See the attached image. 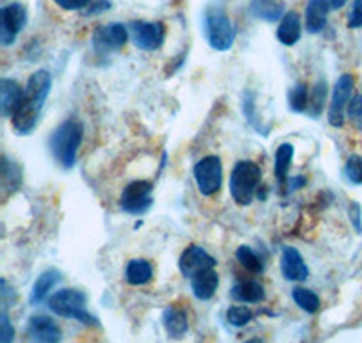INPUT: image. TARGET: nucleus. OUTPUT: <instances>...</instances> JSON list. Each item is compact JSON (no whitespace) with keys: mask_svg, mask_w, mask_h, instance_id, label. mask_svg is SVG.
I'll list each match as a JSON object with an SVG mask.
<instances>
[{"mask_svg":"<svg viewBox=\"0 0 362 343\" xmlns=\"http://www.w3.org/2000/svg\"><path fill=\"white\" fill-rule=\"evenodd\" d=\"M51 87H53V78L49 71L40 69L29 76L21 107L11 118L13 131L18 136H29L35 131Z\"/></svg>","mask_w":362,"mask_h":343,"instance_id":"f257e3e1","label":"nucleus"},{"mask_svg":"<svg viewBox=\"0 0 362 343\" xmlns=\"http://www.w3.org/2000/svg\"><path fill=\"white\" fill-rule=\"evenodd\" d=\"M83 141V125L78 119H66L62 125H58L57 131L49 138V148L54 161L66 170L76 164L80 145Z\"/></svg>","mask_w":362,"mask_h":343,"instance_id":"f03ea898","label":"nucleus"},{"mask_svg":"<svg viewBox=\"0 0 362 343\" xmlns=\"http://www.w3.org/2000/svg\"><path fill=\"white\" fill-rule=\"evenodd\" d=\"M87 296L86 293L78 289H60L47 300V307L53 311L54 315L62 318H73L82 322L83 325L98 327V320L86 309Z\"/></svg>","mask_w":362,"mask_h":343,"instance_id":"7ed1b4c3","label":"nucleus"},{"mask_svg":"<svg viewBox=\"0 0 362 343\" xmlns=\"http://www.w3.org/2000/svg\"><path fill=\"white\" fill-rule=\"evenodd\" d=\"M203 29L206 42L216 51H228L234 45L235 31L230 18L221 6H209L203 15Z\"/></svg>","mask_w":362,"mask_h":343,"instance_id":"20e7f679","label":"nucleus"},{"mask_svg":"<svg viewBox=\"0 0 362 343\" xmlns=\"http://www.w3.org/2000/svg\"><path fill=\"white\" fill-rule=\"evenodd\" d=\"M261 183V168L252 161H238L232 168L230 195L235 205L248 206L254 200L257 186Z\"/></svg>","mask_w":362,"mask_h":343,"instance_id":"39448f33","label":"nucleus"},{"mask_svg":"<svg viewBox=\"0 0 362 343\" xmlns=\"http://www.w3.org/2000/svg\"><path fill=\"white\" fill-rule=\"evenodd\" d=\"M153 203V183L148 181H132L119 197V208L129 215H144L151 210Z\"/></svg>","mask_w":362,"mask_h":343,"instance_id":"423d86ee","label":"nucleus"},{"mask_svg":"<svg viewBox=\"0 0 362 343\" xmlns=\"http://www.w3.org/2000/svg\"><path fill=\"white\" fill-rule=\"evenodd\" d=\"M194 181L202 195L210 197L221 190L223 163L218 155H206L194 167Z\"/></svg>","mask_w":362,"mask_h":343,"instance_id":"0eeeda50","label":"nucleus"},{"mask_svg":"<svg viewBox=\"0 0 362 343\" xmlns=\"http://www.w3.org/2000/svg\"><path fill=\"white\" fill-rule=\"evenodd\" d=\"M129 29L124 24L111 22V24L100 25L93 33V49L98 56H109L116 53L127 44L129 40Z\"/></svg>","mask_w":362,"mask_h":343,"instance_id":"6e6552de","label":"nucleus"},{"mask_svg":"<svg viewBox=\"0 0 362 343\" xmlns=\"http://www.w3.org/2000/svg\"><path fill=\"white\" fill-rule=\"evenodd\" d=\"M354 76L351 74H341L334 85V92L329 98L328 109V123L332 127H342L346 119V109L351 102V92H354Z\"/></svg>","mask_w":362,"mask_h":343,"instance_id":"1a4fd4ad","label":"nucleus"},{"mask_svg":"<svg viewBox=\"0 0 362 343\" xmlns=\"http://www.w3.org/2000/svg\"><path fill=\"white\" fill-rule=\"evenodd\" d=\"M165 29L163 22H145V20H132L129 24V35H131L132 44L141 51H158L165 42Z\"/></svg>","mask_w":362,"mask_h":343,"instance_id":"9d476101","label":"nucleus"},{"mask_svg":"<svg viewBox=\"0 0 362 343\" xmlns=\"http://www.w3.org/2000/svg\"><path fill=\"white\" fill-rule=\"evenodd\" d=\"M28 22V11L22 4H9L0 11V44L4 47L15 44L21 31Z\"/></svg>","mask_w":362,"mask_h":343,"instance_id":"9b49d317","label":"nucleus"},{"mask_svg":"<svg viewBox=\"0 0 362 343\" xmlns=\"http://www.w3.org/2000/svg\"><path fill=\"white\" fill-rule=\"evenodd\" d=\"M216 264V258L202 246H189L180 257V271L185 278H192L202 271L214 270Z\"/></svg>","mask_w":362,"mask_h":343,"instance_id":"f8f14e48","label":"nucleus"},{"mask_svg":"<svg viewBox=\"0 0 362 343\" xmlns=\"http://www.w3.org/2000/svg\"><path fill=\"white\" fill-rule=\"evenodd\" d=\"M281 271L283 277L290 282H305L310 277V270L306 266L305 258L299 253V249L292 246H284L281 255Z\"/></svg>","mask_w":362,"mask_h":343,"instance_id":"ddd939ff","label":"nucleus"},{"mask_svg":"<svg viewBox=\"0 0 362 343\" xmlns=\"http://www.w3.org/2000/svg\"><path fill=\"white\" fill-rule=\"evenodd\" d=\"M28 336L35 342L57 343L62 339V329L58 327V323L51 316L37 315L29 318Z\"/></svg>","mask_w":362,"mask_h":343,"instance_id":"4468645a","label":"nucleus"},{"mask_svg":"<svg viewBox=\"0 0 362 343\" xmlns=\"http://www.w3.org/2000/svg\"><path fill=\"white\" fill-rule=\"evenodd\" d=\"M22 98H24V90L21 89L18 82L9 78L0 80V114L4 118H13L21 107Z\"/></svg>","mask_w":362,"mask_h":343,"instance_id":"2eb2a0df","label":"nucleus"},{"mask_svg":"<svg viewBox=\"0 0 362 343\" xmlns=\"http://www.w3.org/2000/svg\"><path fill=\"white\" fill-rule=\"evenodd\" d=\"M332 9L328 0H308L305 13L306 31L312 35L321 33L328 22V13Z\"/></svg>","mask_w":362,"mask_h":343,"instance_id":"dca6fc26","label":"nucleus"},{"mask_svg":"<svg viewBox=\"0 0 362 343\" xmlns=\"http://www.w3.org/2000/svg\"><path fill=\"white\" fill-rule=\"evenodd\" d=\"M219 286V277L214 270H206L202 273L194 275L190 278V287H192L194 296L202 302H206L216 294Z\"/></svg>","mask_w":362,"mask_h":343,"instance_id":"f3484780","label":"nucleus"},{"mask_svg":"<svg viewBox=\"0 0 362 343\" xmlns=\"http://www.w3.org/2000/svg\"><path fill=\"white\" fill-rule=\"evenodd\" d=\"M62 280V273L54 267L51 270H45L40 277L37 278V282L33 284V289H31V294H29V303L31 306H38V303L44 302L47 299L49 291L57 286L58 282Z\"/></svg>","mask_w":362,"mask_h":343,"instance_id":"a211bd4d","label":"nucleus"},{"mask_svg":"<svg viewBox=\"0 0 362 343\" xmlns=\"http://www.w3.org/2000/svg\"><path fill=\"white\" fill-rule=\"evenodd\" d=\"M161 320H163L165 331L169 332L170 338H181L189 331V315H187V311L180 309V307H167Z\"/></svg>","mask_w":362,"mask_h":343,"instance_id":"6ab92c4d","label":"nucleus"},{"mask_svg":"<svg viewBox=\"0 0 362 343\" xmlns=\"http://www.w3.org/2000/svg\"><path fill=\"white\" fill-rule=\"evenodd\" d=\"M277 40L283 45H296L300 40V17L297 11L284 13L277 28Z\"/></svg>","mask_w":362,"mask_h":343,"instance_id":"aec40b11","label":"nucleus"},{"mask_svg":"<svg viewBox=\"0 0 362 343\" xmlns=\"http://www.w3.org/2000/svg\"><path fill=\"white\" fill-rule=\"evenodd\" d=\"M154 278L153 264L144 258H134L129 260L127 267H125V280L131 286H145Z\"/></svg>","mask_w":362,"mask_h":343,"instance_id":"412c9836","label":"nucleus"},{"mask_svg":"<svg viewBox=\"0 0 362 343\" xmlns=\"http://www.w3.org/2000/svg\"><path fill=\"white\" fill-rule=\"evenodd\" d=\"M230 296L241 303H261L264 300V287L255 280H245L232 287Z\"/></svg>","mask_w":362,"mask_h":343,"instance_id":"4be33fe9","label":"nucleus"},{"mask_svg":"<svg viewBox=\"0 0 362 343\" xmlns=\"http://www.w3.org/2000/svg\"><path fill=\"white\" fill-rule=\"evenodd\" d=\"M250 13L264 22H277L284 17V4L281 0H252Z\"/></svg>","mask_w":362,"mask_h":343,"instance_id":"5701e85b","label":"nucleus"},{"mask_svg":"<svg viewBox=\"0 0 362 343\" xmlns=\"http://www.w3.org/2000/svg\"><path fill=\"white\" fill-rule=\"evenodd\" d=\"M293 145L292 143H283L276 150V164H274V172L279 181V184H286L288 181V170L292 167L293 160Z\"/></svg>","mask_w":362,"mask_h":343,"instance_id":"b1692460","label":"nucleus"},{"mask_svg":"<svg viewBox=\"0 0 362 343\" xmlns=\"http://www.w3.org/2000/svg\"><path fill=\"white\" fill-rule=\"evenodd\" d=\"M22 181V172L15 161H9L8 157H2V188L6 193L17 192Z\"/></svg>","mask_w":362,"mask_h":343,"instance_id":"393cba45","label":"nucleus"},{"mask_svg":"<svg viewBox=\"0 0 362 343\" xmlns=\"http://www.w3.org/2000/svg\"><path fill=\"white\" fill-rule=\"evenodd\" d=\"M292 299L300 309L308 313V315H315L319 307H321V300L313 293L312 289H305V287H296L292 291Z\"/></svg>","mask_w":362,"mask_h":343,"instance_id":"a878e982","label":"nucleus"},{"mask_svg":"<svg viewBox=\"0 0 362 343\" xmlns=\"http://www.w3.org/2000/svg\"><path fill=\"white\" fill-rule=\"evenodd\" d=\"M235 258L239 260V264L245 267L250 273H261L264 270L263 260L257 257L254 249L248 248V246H239L238 251H235Z\"/></svg>","mask_w":362,"mask_h":343,"instance_id":"bb28decb","label":"nucleus"},{"mask_svg":"<svg viewBox=\"0 0 362 343\" xmlns=\"http://www.w3.org/2000/svg\"><path fill=\"white\" fill-rule=\"evenodd\" d=\"M288 107L297 114L306 112V109H308V87H306V83H296L288 90Z\"/></svg>","mask_w":362,"mask_h":343,"instance_id":"cd10ccee","label":"nucleus"},{"mask_svg":"<svg viewBox=\"0 0 362 343\" xmlns=\"http://www.w3.org/2000/svg\"><path fill=\"white\" fill-rule=\"evenodd\" d=\"M326 90H328V87H326L325 80H321V82L315 83V89H313V92H312V100H310V103H308L310 116H312V118H317V116L322 112V109H325Z\"/></svg>","mask_w":362,"mask_h":343,"instance_id":"c85d7f7f","label":"nucleus"},{"mask_svg":"<svg viewBox=\"0 0 362 343\" xmlns=\"http://www.w3.org/2000/svg\"><path fill=\"white\" fill-rule=\"evenodd\" d=\"M252 318H254V313L247 306H234L226 311V322L234 327H245L252 322Z\"/></svg>","mask_w":362,"mask_h":343,"instance_id":"c756f323","label":"nucleus"},{"mask_svg":"<svg viewBox=\"0 0 362 343\" xmlns=\"http://www.w3.org/2000/svg\"><path fill=\"white\" fill-rule=\"evenodd\" d=\"M243 112H245V118L248 119V123H250L255 131L259 132V134L268 136V127H263V123L259 121V118H255V102H254V95H252V92H247V95H245Z\"/></svg>","mask_w":362,"mask_h":343,"instance_id":"7c9ffc66","label":"nucleus"},{"mask_svg":"<svg viewBox=\"0 0 362 343\" xmlns=\"http://www.w3.org/2000/svg\"><path fill=\"white\" fill-rule=\"evenodd\" d=\"M346 177L354 184H362V157L361 155H350L344 167Z\"/></svg>","mask_w":362,"mask_h":343,"instance_id":"2f4dec72","label":"nucleus"},{"mask_svg":"<svg viewBox=\"0 0 362 343\" xmlns=\"http://www.w3.org/2000/svg\"><path fill=\"white\" fill-rule=\"evenodd\" d=\"M346 114H348V119L351 121L355 128L362 131V96L357 95L351 98L350 105L346 109Z\"/></svg>","mask_w":362,"mask_h":343,"instance_id":"473e14b6","label":"nucleus"},{"mask_svg":"<svg viewBox=\"0 0 362 343\" xmlns=\"http://www.w3.org/2000/svg\"><path fill=\"white\" fill-rule=\"evenodd\" d=\"M13 339H15V327L9 322L8 311L2 309V313H0V342L9 343Z\"/></svg>","mask_w":362,"mask_h":343,"instance_id":"72a5a7b5","label":"nucleus"},{"mask_svg":"<svg viewBox=\"0 0 362 343\" xmlns=\"http://www.w3.org/2000/svg\"><path fill=\"white\" fill-rule=\"evenodd\" d=\"M348 28L350 29L362 28V0H355L354 2L350 18H348Z\"/></svg>","mask_w":362,"mask_h":343,"instance_id":"f704fd0d","label":"nucleus"},{"mask_svg":"<svg viewBox=\"0 0 362 343\" xmlns=\"http://www.w3.org/2000/svg\"><path fill=\"white\" fill-rule=\"evenodd\" d=\"M66 11H80V9L89 8L90 0H53Z\"/></svg>","mask_w":362,"mask_h":343,"instance_id":"c9c22d12","label":"nucleus"},{"mask_svg":"<svg viewBox=\"0 0 362 343\" xmlns=\"http://www.w3.org/2000/svg\"><path fill=\"white\" fill-rule=\"evenodd\" d=\"M350 219H351V224L355 226V229H357L358 233L362 231V222H361V219H362V210H361V206L357 205V203H351V206H350Z\"/></svg>","mask_w":362,"mask_h":343,"instance_id":"e433bc0d","label":"nucleus"},{"mask_svg":"<svg viewBox=\"0 0 362 343\" xmlns=\"http://www.w3.org/2000/svg\"><path fill=\"white\" fill-rule=\"evenodd\" d=\"M306 184V177L305 176H296V177H290L288 181H286V186H288L290 192H296V190L303 188Z\"/></svg>","mask_w":362,"mask_h":343,"instance_id":"4c0bfd02","label":"nucleus"},{"mask_svg":"<svg viewBox=\"0 0 362 343\" xmlns=\"http://www.w3.org/2000/svg\"><path fill=\"white\" fill-rule=\"evenodd\" d=\"M328 2L329 6H332V9H341L348 0H328Z\"/></svg>","mask_w":362,"mask_h":343,"instance_id":"58836bf2","label":"nucleus"}]
</instances>
